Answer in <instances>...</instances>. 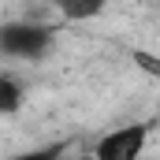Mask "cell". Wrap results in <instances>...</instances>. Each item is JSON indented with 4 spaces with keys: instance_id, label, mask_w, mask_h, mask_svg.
Returning <instances> with one entry per match:
<instances>
[{
    "instance_id": "6da1fadb",
    "label": "cell",
    "mask_w": 160,
    "mask_h": 160,
    "mask_svg": "<svg viewBox=\"0 0 160 160\" xmlns=\"http://www.w3.org/2000/svg\"><path fill=\"white\" fill-rule=\"evenodd\" d=\"M56 30L34 19H11L0 22V56L4 60H41L52 52Z\"/></svg>"
},
{
    "instance_id": "3957f363",
    "label": "cell",
    "mask_w": 160,
    "mask_h": 160,
    "mask_svg": "<svg viewBox=\"0 0 160 160\" xmlns=\"http://www.w3.org/2000/svg\"><path fill=\"white\" fill-rule=\"evenodd\" d=\"M56 11H60V19H67V22H89V19H101L104 15V8H108V0H48Z\"/></svg>"
},
{
    "instance_id": "277c9868",
    "label": "cell",
    "mask_w": 160,
    "mask_h": 160,
    "mask_svg": "<svg viewBox=\"0 0 160 160\" xmlns=\"http://www.w3.org/2000/svg\"><path fill=\"white\" fill-rule=\"evenodd\" d=\"M22 101H26V86L15 78V75H4V71H0V116L19 112Z\"/></svg>"
},
{
    "instance_id": "8992f818",
    "label": "cell",
    "mask_w": 160,
    "mask_h": 160,
    "mask_svg": "<svg viewBox=\"0 0 160 160\" xmlns=\"http://www.w3.org/2000/svg\"><path fill=\"white\" fill-rule=\"evenodd\" d=\"M134 63L145 71V75H153V78H160V56H149V52H134Z\"/></svg>"
},
{
    "instance_id": "5b68a950",
    "label": "cell",
    "mask_w": 160,
    "mask_h": 160,
    "mask_svg": "<svg viewBox=\"0 0 160 160\" xmlns=\"http://www.w3.org/2000/svg\"><path fill=\"white\" fill-rule=\"evenodd\" d=\"M11 160H63V145H48V149H30V153H19Z\"/></svg>"
},
{
    "instance_id": "7a4b0ae2",
    "label": "cell",
    "mask_w": 160,
    "mask_h": 160,
    "mask_svg": "<svg viewBox=\"0 0 160 160\" xmlns=\"http://www.w3.org/2000/svg\"><path fill=\"white\" fill-rule=\"evenodd\" d=\"M149 130L153 123H127V127H116L108 134L97 138L93 145V160H142L145 157V145H149Z\"/></svg>"
}]
</instances>
